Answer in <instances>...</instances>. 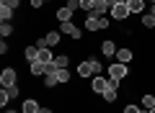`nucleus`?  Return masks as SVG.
<instances>
[{
    "instance_id": "1",
    "label": "nucleus",
    "mask_w": 155,
    "mask_h": 113,
    "mask_svg": "<svg viewBox=\"0 0 155 113\" xmlns=\"http://www.w3.org/2000/svg\"><path fill=\"white\" fill-rule=\"evenodd\" d=\"M85 28H88V31H104V28H109V18H104V16H85Z\"/></svg>"
},
{
    "instance_id": "2",
    "label": "nucleus",
    "mask_w": 155,
    "mask_h": 113,
    "mask_svg": "<svg viewBox=\"0 0 155 113\" xmlns=\"http://www.w3.org/2000/svg\"><path fill=\"white\" fill-rule=\"evenodd\" d=\"M109 77H114V80H124V77H129V64H122V62L109 64Z\"/></svg>"
},
{
    "instance_id": "3",
    "label": "nucleus",
    "mask_w": 155,
    "mask_h": 113,
    "mask_svg": "<svg viewBox=\"0 0 155 113\" xmlns=\"http://www.w3.org/2000/svg\"><path fill=\"white\" fill-rule=\"evenodd\" d=\"M111 18H114V21H127V18H129V5H127V0H119V3L111 8Z\"/></svg>"
},
{
    "instance_id": "4",
    "label": "nucleus",
    "mask_w": 155,
    "mask_h": 113,
    "mask_svg": "<svg viewBox=\"0 0 155 113\" xmlns=\"http://www.w3.org/2000/svg\"><path fill=\"white\" fill-rule=\"evenodd\" d=\"M60 33H62V36H70V39H75V41H78V39H83V31H80V28H78L72 21L60 23Z\"/></svg>"
},
{
    "instance_id": "5",
    "label": "nucleus",
    "mask_w": 155,
    "mask_h": 113,
    "mask_svg": "<svg viewBox=\"0 0 155 113\" xmlns=\"http://www.w3.org/2000/svg\"><path fill=\"white\" fill-rule=\"evenodd\" d=\"M52 70H54V64H44V62H39V59L28 64V72H31L34 77H44L47 72H52Z\"/></svg>"
},
{
    "instance_id": "6",
    "label": "nucleus",
    "mask_w": 155,
    "mask_h": 113,
    "mask_svg": "<svg viewBox=\"0 0 155 113\" xmlns=\"http://www.w3.org/2000/svg\"><path fill=\"white\" fill-rule=\"evenodd\" d=\"M106 87H109V77H93V80H91V90H93L96 95H104Z\"/></svg>"
},
{
    "instance_id": "7",
    "label": "nucleus",
    "mask_w": 155,
    "mask_h": 113,
    "mask_svg": "<svg viewBox=\"0 0 155 113\" xmlns=\"http://www.w3.org/2000/svg\"><path fill=\"white\" fill-rule=\"evenodd\" d=\"M0 85H3V87L16 85V70H13V67H5V70H3V75H0Z\"/></svg>"
},
{
    "instance_id": "8",
    "label": "nucleus",
    "mask_w": 155,
    "mask_h": 113,
    "mask_svg": "<svg viewBox=\"0 0 155 113\" xmlns=\"http://www.w3.org/2000/svg\"><path fill=\"white\" fill-rule=\"evenodd\" d=\"M132 59H134V52H132V49H116V62L129 64Z\"/></svg>"
},
{
    "instance_id": "9",
    "label": "nucleus",
    "mask_w": 155,
    "mask_h": 113,
    "mask_svg": "<svg viewBox=\"0 0 155 113\" xmlns=\"http://www.w3.org/2000/svg\"><path fill=\"white\" fill-rule=\"evenodd\" d=\"M52 75H54L62 85H67V82H70V70H67V67H54V70H52Z\"/></svg>"
},
{
    "instance_id": "10",
    "label": "nucleus",
    "mask_w": 155,
    "mask_h": 113,
    "mask_svg": "<svg viewBox=\"0 0 155 113\" xmlns=\"http://www.w3.org/2000/svg\"><path fill=\"white\" fill-rule=\"evenodd\" d=\"M72 13H75V11H70V8H67V5H62L60 11L54 13V18H57V21H60V23H67V21H72Z\"/></svg>"
},
{
    "instance_id": "11",
    "label": "nucleus",
    "mask_w": 155,
    "mask_h": 113,
    "mask_svg": "<svg viewBox=\"0 0 155 113\" xmlns=\"http://www.w3.org/2000/svg\"><path fill=\"white\" fill-rule=\"evenodd\" d=\"M21 113H39V103L34 100V98H26V100L21 103Z\"/></svg>"
},
{
    "instance_id": "12",
    "label": "nucleus",
    "mask_w": 155,
    "mask_h": 113,
    "mask_svg": "<svg viewBox=\"0 0 155 113\" xmlns=\"http://www.w3.org/2000/svg\"><path fill=\"white\" fill-rule=\"evenodd\" d=\"M106 11H109V3H106V0H96L93 11H91L88 16H104V18H106Z\"/></svg>"
},
{
    "instance_id": "13",
    "label": "nucleus",
    "mask_w": 155,
    "mask_h": 113,
    "mask_svg": "<svg viewBox=\"0 0 155 113\" xmlns=\"http://www.w3.org/2000/svg\"><path fill=\"white\" fill-rule=\"evenodd\" d=\"M91 75H96L91 59H88V62H80V64H78V77H91Z\"/></svg>"
},
{
    "instance_id": "14",
    "label": "nucleus",
    "mask_w": 155,
    "mask_h": 113,
    "mask_svg": "<svg viewBox=\"0 0 155 113\" xmlns=\"http://www.w3.org/2000/svg\"><path fill=\"white\" fill-rule=\"evenodd\" d=\"M23 59L31 64V62H36L39 59V46H26L23 49Z\"/></svg>"
},
{
    "instance_id": "15",
    "label": "nucleus",
    "mask_w": 155,
    "mask_h": 113,
    "mask_svg": "<svg viewBox=\"0 0 155 113\" xmlns=\"http://www.w3.org/2000/svg\"><path fill=\"white\" fill-rule=\"evenodd\" d=\"M44 39H47V46H57V44L62 41V33L60 31H47Z\"/></svg>"
},
{
    "instance_id": "16",
    "label": "nucleus",
    "mask_w": 155,
    "mask_h": 113,
    "mask_svg": "<svg viewBox=\"0 0 155 113\" xmlns=\"http://www.w3.org/2000/svg\"><path fill=\"white\" fill-rule=\"evenodd\" d=\"M101 52H104V57H116V44L106 39V41L101 44Z\"/></svg>"
},
{
    "instance_id": "17",
    "label": "nucleus",
    "mask_w": 155,
    "mask_h": 113,
    "mask_svg": "<svg viewBox=\"0 0 155 113\" xmlns=\"http://www.w3.org/2000/svg\"><path fill=\"white\" fill-rule=\"evenodd\" d=\"M129 13H142L145 11V0H127Z\"/></svg>"
},
{
    "instance_id": "18",
    "label": "nucleus",
    "mask_w": 155,
    "mask_h": 113,
    "mask_svg": "<svg viewBox=\"0 0 155 113\" xmlns=\"http://www.w3.org/2000/svg\"><path fill=\"white\" fill-rule=\"evenodd\" d=\"M39 62H44V64H52L54 62V54L49 49H39Z\"/></svg>"
},
{
    "instance_id": "19",
    "label": "nucleus",
    "mask_w": 155,
    "mask_h": 113,
    "mask_svg": "<svg viewBox=\"0 0 155 113\" xmlns=\"http://www.w3.org/2000/svg\"><path fill=\"white\" fill-rule=\"evenodd\" d=\"M142 108H145V111H150V108H155V95H153V93H147V95H142Z\"/></svg>"
},
{
    "instance_id": "20",
    "label": "nucleus",
    "mask_w": 155,
    "mask_h": 113,
    "mask_svg": "<svg viewBox=\"0 0 155 113\" xmlns=\"http://www.w3.org/2000/svg\"><path fill=\"white\" fill-rule=\"evenodd\" d=\"M52 64H54V67H67V64H70V57H67V54H57Z\"/></svg>"
},
{
    "instance_id": "21",
    "label": "nucleus",
    "mask_w": 155,
    "mask_h": 113,
    "mask_svg": "<svg viewBox=\"0 0 155 113\" xmlns=\"http://www.w3.org/2000/svg\"><path fill=\"white\" fill-rule=\"evenodd\" d=\"M54 85H60V80H57L52 72H47V75H44V87L49 90V87H54Z\"/></svg>"
},
{
    "instance_id": "22",
    "label": "nucleus",
    "mask_w": 155,
    "mask_h": 113,
    "mask_svg": "<svg viewBox=\"0 0 155 113\" xmlns=\"http://www.w3.org/2000/svg\"><path fill=\"white\" fill-rule=\"evenodd\" d=\"M13 13H16L13 8H8V5H0V18H3V21H11V18H13Z\"/></svg>"
},
{
    "instance_id": "23",
    "label": "nucleus",
    "mask_w": 155,
    "mask_h": 113,
    "mask_svg": "<svg viewBox=\"0 0 155 113\" xmlns=\"http://www.w3.org/2000/svg\"><path fill=\"white\" fill-rule=\"evenodd\" d=\"M93 5H96V0H80V11H83L85 16H88V13L93 11Z\"/></svg>"
},
{
    "instance_id": "24",
    "label": "nucleus",
    "mask_w": 155,
    "mask_h": 113,
    "mask_svg": "<svg viewBox=\"0 0 155 113\" xmlns=\"http://www.w3.org/2000/svg\"><path fill=\"white\" fill-rule=\"evenodd\" d=\"M101 98H104L106 103H114V100H116V90H114V87H106V93H104Z\"/></svg>"
},
{
    "instance_id": "25",
    "label": "nucleus",
    "mask_w": 155,
    "mask_h": 113,
    "mask_svg": "<svg viewBox=\"0 0 155 113\" xmlns=\"http://www.w3.org/2000/svg\"><path fill=\"white\" fill-rule=\"evenodd\" d=\"M11 33H13L11 21H3V26H0V36H11Z\"/></svg>"
},
{
    "instance_id": "26",
    "label": "nucleus",
    "mask_w": 155,
    "mask_h": 113,
    "mask_svg": "<svg viewBox=\"0 0 155 113\" xmlns=\"http://www.w3.org/2000/svg\"><path fill=\"white\" fill-rule=\"evenodd\" d=\"M142 26H145V28H153V26H155V16H153V13L142 16Z\"/></svg>"
},
{
    "instance_id": "27",
    "label": "nucleus",
    "mask_w": 155,
    "mask_h": 113,
    "mask_svg": "<svg viewBox=\"0 0 155 113\" xmlns=\"http://www.w3.org/2000/svg\"><path fill=\"white\" fill-rule=\"evenodd\" d=\"M5 103H11V95H8V90L3 87V93H0V105L5 108Z\"/></svg>"
},
{
    "instance_id": "28",
    "label": "nucleus",
    "mask_w": 155,
    "mask_h": 113,
    "mask_svg": "<svg viewBox=\"0 0 155 113\" xmlns=\"http://www.w3.org/2000/svg\"><path fill=\"white\" fill-rule=\"evenodd\" d=\"M122 113H142V111H140L137 105H132V103H127V105H124V111H122Z\"/></svg>"
},
{
    "instance_id": "29",
    "label": "nucleus",
    "mask_w": 155,
    "mask_h": 113,
    "mask_svg": "<svg viewBox=\"0 0 155 113\" xmlns=\"http://www.w3.org/2000/svg\"><path fill=\"white\" fill-rule=\"evenodd\" d=\"M0 5H8V8L16 11V8H18V0H0Z\"/></svg>"
},
{
    "instance_id": "30",
    "label": "nucleus",
    "mask_w": 155,
    "mask_h": 113,
    "mask_svg": "<svg viewBox=\"0 0 155 113\" xmlns=\"http://www.w3.org/2000/svg\"><path fill=\"white\" fill-rule=\"evenodd\" d=\"M5 90H8V95H11V100L18 98V85H11V87H5Z\"/></svg>"
},
{
    "instance_id": "31",
    "label": "nucleus",
    "mask_w": 155,
    "mask_h": 113,
    "mask_svg": "<svg viewBox=\"0 0 155 113\" xmlns=\"http://www.w3.org/2000/svg\"><path fill=\"white\" fill-rule=\"evenodd\" d=\"M65 5L70 8V11H78V8H80V0H67Z\"/></svg>"
},
{
    "instance_id": "32",
    "label": "nucleus",
    "mask_w": 155,
    "mask_h": 113,
    "mask_svg": "<svg viewBox=\"0 0 155 113\" xmlns=\"http://www.w3.org/2000/svg\"><path fill=\"white\" fill-rule=\"evenodd\" d=\"M44 3H47V0H31V8H34V11H39Z\"/></svg>"
},
{
    "instance_id": "33",
    "label": "nucleus",
    "mask_w": 155,
    "mask_h": 113,
    "mask_svg": "<svg viewBox=\"0 0 155 113\" xmlns=\"http://www.w3.org/2000/svg\"><path fill=\"white\" fill-rule=\"evenodd\" d=\"M8 49H11V46H8L5 39H3V44H0V54H8Z\"/></svg>"
},
{
    "instance_id": "34",
    "label": "nucleus",
    "mask_w": 155,
    "mask_h": 113,
    "mask_svg": "<svg viewBox=\"0 0 155 113\" xmlns=\"http://www.w3.org/2000/svg\"><path fill=\"white\" fill-rule=\"evenodd\" d=\"M39 113H54L52 108H39Z\"/></svg>"
},
{
    "instance_id": "35",
    "label": "nucleus",
    "mask_w": 155,
    "mask_h": 113,
    "mask_svg": "<svg viewBox=\"0 0 155 113\" xmlns=\"http://www.w3.org/2000/svg\"><path fill=\"white\" fill-rule=\"evenodd\" d=\"M150 13H153V16H155V5H153V8H150Z\"/></svg>"
},
{
    "instance_id": "36",
    "label": "nucleus",
    "mask_w": 155,
    "mask_h": 113,
    "mask_svg": "<svg viewBox=\"0 0 155 113\" xmlns=\"http://www.w3.org/2000/svg\"><path fill=\"white\" fill-rule=\"evenodd\" d=\"M150 113H155V108H150Z\"/></svg>"
},
{
    "instance_id": "37",
    "label": "nucleus",
    "mask_w": 155,
    "mask_h": 113,
    "mask_svg": "<svg viewBox=\"0 0 155 113\" xmlns=\"http://www.w3.org/2000/svg\"><path fill=\"white\" fill-rule=\"evenodd\" d=\"M5 113H16V111H5Z\"/></svg>"
},
{
    "instance_id": "38",
    "label": "nucleus",
    "mask_w": 155,
    "mask_h": 113,
    "mask_svg": "<svg viewBox=\"0 0 155 113\" xmlns=\"http://www.w3.org/2000/svg\"><path fill=\"white\" fill-rule=\"evenodd\" d=\"M47 3H49V0H47Z\"/></svg>"
}]
</instances>
